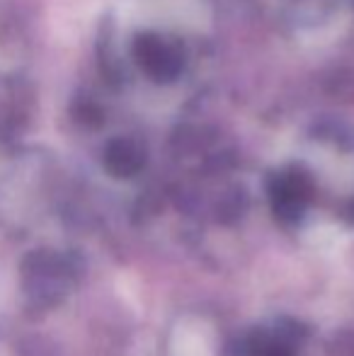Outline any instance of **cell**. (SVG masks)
Wrapping results in <instances>:
<instances>
[{
	"label": "cell",
	"instance_id": "6da1fadb",
	"mask_svg": "<svg viewBox=\"0 0 354 356\" xmlns=\"http://www.w3.org/2000/svg\"><path fill=\"white\" fill-rule=\"evenodd\" d=\"M127 19L143 27H202L207 10L199 0H131Z\"/></svg>",
	"mask_w": 354,
	"mask_h": 356
}]
</instances>
